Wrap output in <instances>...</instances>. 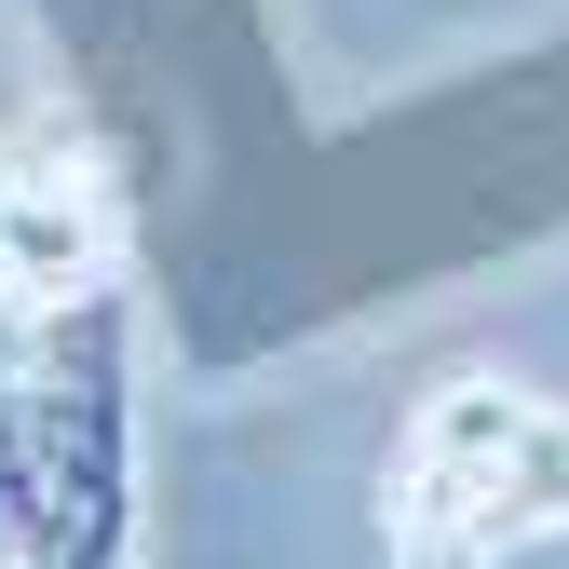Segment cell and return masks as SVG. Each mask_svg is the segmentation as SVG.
Wrapping results in <instances>:
<instances>
[{"label": "cell", "mask_w": 569, "mask_h": 569, "mask_svg": "<svg viewBox=\"0 0 569 569\" xmlns=\"http://www.w3.org/2000/svg\"><path fill=\"white\" fill-rule=\"evenodd\" d=\"M393 569H502L516 542L569 529V407L516 380H435L393 448Z\"/></svg>", "instance_id": "cell-1"}, {"label": "cell", "mask_w": 569, "mask_h": 569, "mask_svg": "<svg viewBox=\"0 0 569 569\" xmlns=\"http://www.w3.org/2000/svg\"><path fill=\"white\" fill-rule=\"evenodd\" d=\"M28 461H41V556L28 569H136V299L96 284L14 339Z\"/></svg>", "instance_id": "cell-2"}]
</instances>
